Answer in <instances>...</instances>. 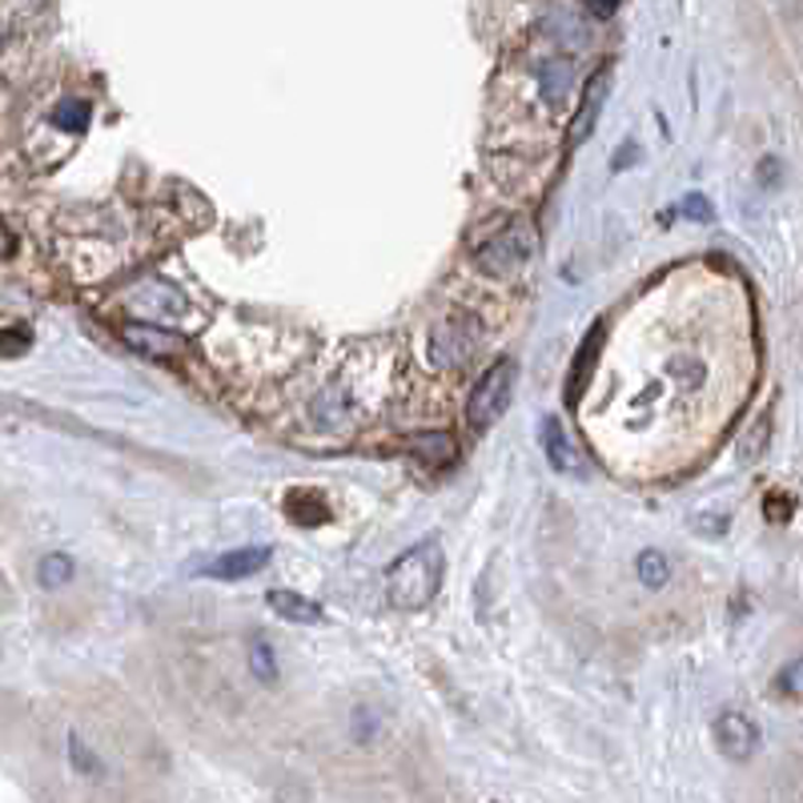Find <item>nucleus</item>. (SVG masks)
<instances>
[{
	"label": "nucleus",
	"instance_id": "1",
	"mask_svg": "<svg viewBox=\"0 0 803 803\" xmlns=\"http://www.w3.org/2000/svg\"><path fill=\"white\" fill-rule=\"evenodd\" d=\"M442 574H446V559H442V542L439 539H422L406 550V554H398L382 574V587H385V599L394 611H426L434 603V594L442 587Z\"/></svg>",
	"mask_w": 803,
	"mask_h": 803
},
{
	"label": "nucleus",
	"instance_id": "2",
	"mask_svg": "<svg viewBox=\"0 0 803 803\" xmlns=\"http://www.w3.org/2000/svg\"><path fill=\"white\" fill-rule=\"evenodd\" d=\"M518 366L510 358H498L490 370H486L471 390V402H466V422L474 430H490L498 422V414L510 406V390H515Z\"/></svg>",
	"mask_w": 803,
	"mask_h": 803
},
{
	"label": "nucleus",
	"instance_id": "3",
	"mask_svg": "<svg viewBox=\"0 0 803 803\" xmlns=\"http://www.w3.org/2000/svg\"><path fill=\"white\" fill-rule=\"evenodd\" d=\"M530 254H535V233H530L527 221H515L510 230L495 233V237L478 250V270L490 277H507V274H515V270H522V265L530 262Z\"/></svg>",
	"mask_w": 803,
	"mask_h": 803
},
{
	"label": "nucleus",
	"instance_id": "4",
	"mask_svg": "<svg viewBox=\"0 0 803 803\" xmlns=\"http://www.w3.org/2000/svg\"><path fill=\"white\" fill-rule=\"evenodd\" d=\"M716 743H719V751H723L727 760H736V763H743V760H751L756 756V748H760V727L751 723L743 711H723V716L716 719Z\"/></svg>",
	"mask_w": 803,
	"mask_h": 803
},
{
	"label": "nucleus",
	"instance_id": "5",
	"mask_svg": "<svg viewBox=\"0 0 803 803\" xmlns=\"http://www.w3.org/2000/svg\"><path fill=\"white\" fill-rule=\"evenodd\" d=\"M274 559V547H237V550H225L218 554L213 562L201 567L205 579H218V583H237V579H250L265 567V562Z\"/></svg>",
	"mask_w": 803,
	"mask_h": 803
},
{
	"label": "nucleus",
	"instance_id": "6",
	"mask_svg": "<svg viewBox=\"0 0 803 803\" xmlns=\"http://www.w3.org/2000/svg\"><path fill=\"white\" fill-rule=\"evenodd\" d=\"M121 338L129 350L145 353V358H173L181 350V341L157 321H121Z\"/></svg>",
	"mask_w": 803,
	"mask_h": 803
},
{
	"label": "nucleus",
	"instance_id": "7",
	"mask_svg": "<svg viewBox=\"0 0 803 803\" xmlns=\"http://www.w3.org/2000/svg\"><path fill=\"white\" fill-rule=\"evenodd\" d=\"M535 77H539V93L550 109H567L571 85H574V61H567V56H550V61H542V65L535 68Z\"/></svg>",
	"mask_w": 803,
	"mask_h": 803
},
{
	"label": "nucleus",
	"instance_id": "8",
	"mask_svg": "<svg viewBox=\"0 0 803 803\" xmlns=\"http://www.w3.org/2000/svg\"><path fill=\"white\" fill-rule=\"evenodd\" d=\"M265 603H270V611H274L277 619L297 623V627H318L321 619H326L321 603H314V599H306V594H297V591H270L265 594Z\"/></svg>",
	"mask_w": 803,
	"mask_h": 803
},
{
	"label": "nucleus",
	"instance_id": "9",
	"mask_svg": "<svg viewBox=\"0 0 803 803\" xmlns=\"http://www.w3.org/2000/svg\"><path fill=\"white\" fill-rule=\"evenodd\" d=\"M603 97H606V73H594L583 88V105H579V113H574V121H571V145H583L594 133L599 109H603Z\"/></svg>",
	"mask_w": 803,
	"mask_h": 803
},
{
	"label": "nucleus",
	"instance_id": "10",
	"mask_svg": "<svg viewBox=\"0 0 803 803\" xmlns=\"http://www.w3.org/2000/svg\"><path fill=\"white\" fill-rule=\"evenodd\" d=\"M542 454H547V463H550V471H559V474H579L583 466H579V454H574V446H571V439L562 434V426H559V419H542Z\"/></svg>",
	"mask_w": 803,
	"mask_h": 803
},
{
	"label": "nucleus",
	"instance_id": "11",
	"mask_svg": "<svg viewBox=\"0 0 803 803\" xmlns=\"http://www.w3.org/2000/svg\"><path fill=\"white\" fill-rule=\"evenodd\" d=\"M286 515L294 518L297 527H321V522H330V507H326V498L314 495L309 486H294V490H289Z\"/></svg>",
	"mask_w": 803,
	"mask_h": 803
},
{
	"label": "nucleus",
	"instance_id": "12",
	"mask_svg": "<svg viewBox=\"0 0 803 803\" xmlns=\"http://www.w3.org/2000/svg\"><path fill=\"white\" fill-rule=\"evenodd\" d=\"M599 341H603V334L594 330L591 338L579 346V353H574V370L571 378H567V402H579L587 390V382H591V370H594V350H599Z\"/></svg>",
	"mask_w": 803,
	"mask_h": 803
},
{
	"label": "nucleus",
	"instance_id": "13",
	"mask_svg": "<svg viewBox=\"0 0 803 803\" xmlns=\"http://www.w3.org/2000/svg\"><path fill=\"white\" fill-rule=\"evenodd\" d=\"M88 121H93V109H88V101H81V97L61 101L53 109V125L61 133H73V137H81V133L88 129Z\"/></svg>",
	"mask_w": 803,
	"mask_h": 803
},
{
	"label": "nucleus",
	"instance_id": "14",
	"mask_svg": "<svg viewBox=\"0 0 803 803\" xmlns=\"http://www.w3.org/2000/svg\"><path fill=\"white\" fill-rule=\"evenodd\" d=\"M635 574H638V583H643V587L659 591V587L672 579V562L663 559L659 550H643V554L635 559Z\"/></svg>",
	"mask_w": 803,
	"mask_h": 803
},
{
	"label": "nucleus",
	"instance_id": "15",
	"mask_svg": "<svg viewBox=\"0 0 803 803\" xmlns=\"http://www.w3.org/2000/svg\"><path fill=\"white\" fill-rule=\"evenodd\" d=\"M36 579H41V587H49V591H56V587H65L68 579H73V559L68 554H44L41 567H36Z\"/></svg>",
	"mask_w": 803,
	"mask_h": 803
},
{
	"label": "nucleus",
	"instance_id": "16",
	"mask_svg": "<svg viewBox=\"0 0 803 803\" xmlns=\"http://www.w3.org/2000/svg\"><path fill=\"white\" fill-rule=\"evenodd\" d=\"M250 672H254V679H262V683H274L277 679L274 647H270V643H265L262 635L250 638Z\"/></svg>",
	"mask_w": 803,
	"mask_h": 803
},
{
	"label": "nucleus",
	"instance_id": "17",
	"mask_svg": "<svg viewBox=\"0 0 803 803\" xmlns=\"http://www.w3.org/2000/svg\"><path fill=\"white\" fill-rule=\"evenodd\" d=\"M768 434H771V414H763V419H756V426L739 439V458H743V463H756L763 454V446H768Z\"/></svg>",
	"mask_w": 803,
	"mask_h": 803
},
{
	"label": "nucleus",
	"instance_id": "18",
	"mask_svg": "<svg viewBox=\"0 0 803 803\" xmlns=\"http://www.w3.org/2000/svg\"><path fill=\"white\" fill-rule=\"evenodd\" d=\"M410 446L414 451H422L426 458H454V439L451 434H419V439H410Z\"/></svg>",
	"mask_w": 803,
	"mask_h": 803
},
{
	"label": "nucleus",
	"instance_id": "19",
	"mask_svg": "<svg viewBox=\"0 0 803 803\" xmlns=\"http://www.w3.org/2000/svg\"><path fill=\"white\" fill-rule=\"evenodd\" d=\"M29 346H33V334L24 326H4L0 330V358H21Z\"/></svg>",
	"mask_w": 803,
	"mask_h": 803
},
{
	"label": "nucleus",
	"instance_id": "20",
	"mask_svg": "<svg viewBox=\"0 0 803 803\" xmlns=\"http://www.w3.org/2000/svg\"><path fill=\"white\" fill-rule=\"evenodd\" d=\"M775 691L788 695V699H803V659L788 663V667L775 675Z\"/></svg>",
	"mask_w": 803,
	"mask_h": 803
},
{
	"label": "nucleus",
	"instance_id": "21",
	"mask_svg": "<svg viewBox=\"0 0 803 803\" xmlns=\"http://www.w3.org/2000/svg\"><path fill=\"white\" fill-rule=\"evenodd\" d=\"M378 711H370V707H358V711H353V739H358V743H370V739L378 736Z\"/></svg>",
	"mask_w": 803,
	"mask_h": 803
},
{
	"label": "nucleus",
	"instance_id": "22",
	"mask_svg": "<svg viewBox=\"0 0 803 803\" xmlns=\"http://www.w3.org/2000/svg\"><path fill=\"white\" fill-rule=\"evenodd\" d=\"M792 507H795V503H792V498H788V495H768V498H763V510H768L771 522H788Z\"/></svg>",
	"mask_w": 803,
	"mask_h": 803
},
{
	"label": "nucleus",
	"instance_id": "23",
	"mask_svg": "<svg viewBox=\"0 0 803 803\" xmlns=\"http://www.w3.org/2000/svg\"><path fill=\"white\" fill-rule=\"evenodd\" d=\"M68 756H73V763H77L81 771H101V763L93 760V751H85V743H81L77 736L68 739Z\"/></svg>",
	"mask_w": 803,
	"mask_h": 803
},
{
	"label": "nucleus",
	"instance_id": "24",
	"mask_svg": "<svg viewBox=\"0 0 803 803\" xmlns=\"http://www.w3.org/2000/svg\"><path fill=\"white\" fill-rule=\"evenodd\" d=\"M683 213H687V218H695V221H711V218H716V210H711V205H707L699 193H691V198L683 201Z\"/></svg>",
	"mask_w": 803,
	"mask_h": 803
},
{
	"label": "nucleus",
	"instance_id": "25",
	"mask_svg": "<svg viewBox=\"0 0 803 803\" xmlns=\"http://www.w3.org/2000/svg\"><path fill=\"white\" fill-rule=\"evenodd\" d=\"M587 4V12H591V17H599V21H606V17H615L619 12V4H623V0H583Z\"/></svg>",
	"mask_w": 803,
	"mask_h": 803
},
{
	"label": "nucleus",
	"instance_id": "26",
	"mask_svg": "<svg viewBox=\"0 0 803 803\" xmlns=\"http://www.w3.org/2000/svg\"><path fill=\"white\" fill-rule=\"evenodd\" d=\"M12 250H17V242H12L9 225H4V221H0V257H12Z\"/></svg>",
	"mask_w": 803,
	"mask_h": 803
},
{
	"label": "nucleus",
	"instance_id": "27",
	"mask_svg": "<svg viewBox=\"0 0 803 803\" xmlns=\"http://www.w3.org/2000/svg\"><path fill=\"white\" fill-rule=\"evenodd\" d=\"M763 166H768V169H763V181H775V177H780V161H771V157H768V161H763Z\"/></svg>",
	"mask_w": 803,
	"mask_h": 803
}]
</instances>
